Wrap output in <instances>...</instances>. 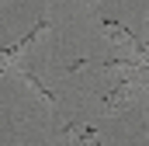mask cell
<instances>
[{
  "mask_svg": "<svg viewBox=\"0 0 149 146\" xmlns=\"http://www.w3.org/2000/svg\"><path fill=\"white\" fill-rule=\"evenodd\" d=\"M132 101H135V80H125V84H118V87H114L111 94H101V108L108 111V115L125 111Z\"/></svg>",
  "mask_w": 149,
  "mask_h": 146,
  "instance_id": "cell-1",
  "label": "cell"
},
{
  "mask_svg": "<svg viewBox=\"0 0 149 146\" xmlns=\"http://www.w3.org/2000/svg\"><path fill=\"white\" fill-rule=\"evenodd\" d=\"M17 73H21V80H24V84L35 91V94L42 98V101H45V105H49V108H56V105H59V98H56L52 91H45V87H42V80H38L35 73H28V70H17Z\"/></svg>",
  "mask_w": 149,
  "mask_h": 146,
  "instance_id": "cell-2",
  "label": "cell"
},
{
  "mask_svg": "<svg viewBox=\"0 0 149 146\" xmlns=\"http://www.w3.org/2000/svg\"><path fill=\"white\" fill-rule=\"evenodd\" d=\"M45 32H49V18H38V25H35V28H31V32H28V35H24V38H21L17 45L24 49V45H31L35 38H42V35H45Z\"/></svg>",
  "mask_w": 149,
  "mask_h": 146,
  "instance_id": "cell-3",
  "label": "cell"
},
{
  "mask_svg": "<svg viewBox=\"0 0 149 146\" xmlns=\"http://www.w3.org/2000/svg\"><path fill=\"white\" fill-rule=\"evenodd\" d=\"M80 146H101V143H97V129L83 125V132H80Z\"/></svg>",
  "mask_w": 149,
  "mask_h": 146,
  "instance_id": "cell-4",
  "label": "cell"
},
{
  "mask_svg": "<svg viewBox=\"0 0 149 146\" xmlns=\"http://www.w3.org/2000/svg\"><path fill=\"white\" fill-rule=\"evenodd\" d=\"M83 63H87V59H73V63L66 66V73H76V70H80V66H83Z\"/></svg>",
  "mask_w": 149,
  "mask_h": 146,
  "instance_id": "cell-5",
  "label": "cell"
},
{
  "mask_svg": "<svg viewBox=\"0 0 149 146\" xmlns=\"http://www.w3.org/2000/svg\"><path fill=\"white\" fill-rule=\"evenodd\" d=\"M83 4H97V0H83Z\"/></svg>",
  "mask_w": 149,
  "mask_h": 146,
  "instance_id": "cell-6",
  "label": "cell"
}]
</instances>
